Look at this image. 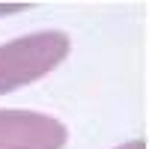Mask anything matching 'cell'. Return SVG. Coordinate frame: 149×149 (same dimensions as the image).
I'll list each match as a JSON object with an SVG mask.
<instances>
[{
    "label": "cell",
    "instance_id": "cell-1",
    "mask_svg": "<svg viewBox=\"0 0 149 149\" xmlns=\"http://www.w3.org/2000/svg\"><path fill=\"white\" fill-rule=\"evenodd\" d=\"M72 51V39L63 30H39L0 45V95L51 74Z\"/></svg>",
    "mask_w": 149,
    "mask_h": 149
},
{
    "label": "cell",
    "instance_id": "cell-3",
    "mask_svg": "<svg viewBox=\"0 0 149 149\" xmlns=\"http://www.w3.org/2000/svg\"><path fill=\"white\" fill-rule=\"evenodd\" d=\"M30 3H0V18H6V15H15V12H27Z\"/></svg>",
    "mask_w": 149,
    "mask_h": 149
},
{
    "label": "cell",
    "instance_id": "cell-4",
    "mask_svg": "<svg viewBox=\"0 0 149 149\" xmlns=\"http://www.w3.org/2000/svg\"><path fill=\"white\" fill-rule=\"evenodd\" d=\"M116 149H146V146H143V140H128V143H119Z\"/></svg>",
    "mask_w": 149,
    "mask_h": 149
},
{
    "label": "cell",
    "instance_id": "cell-2",
    "mask_svg": "<svg viewBox=\"0 0 149 149\" xmlns=\"http://www.w3.org/2000/svg\"><path fill=\"white\" fill-rule=\"evenodd\" d=\"M69 128L39 110H0V149H63Z\"/></svg>",
    "mask_w": 149,
    "mask_h": 149
}]
</instances>
